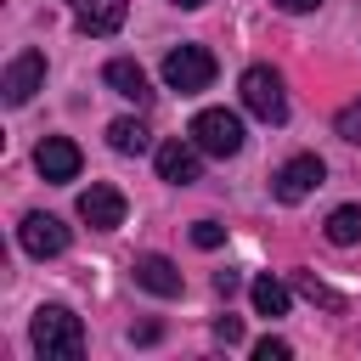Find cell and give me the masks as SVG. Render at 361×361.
<instances>
[{"label": "cell", "instance_id": "cell-1", "mask_svg": "<svg viewBox=\"0 0 361 361\" xmlns=\"http://www.w3.org/2000/svg\"><path fill=\"white\" fill-rule=\"evenodd\" d=\"M28 338H34L39 355H62V361H73V355L85 350V327H79V316H73L68 305H39Z\"/></svg>", "mask_w": 361, "mask_h": 361}, {"label": "cell", "instance_id": "cell-2", "mask_svg": "<svg viewBox=\"0 0 361 361\" xmlns=\"http://www.w3.org/2000/svg\"><path fill=\"white\" fill-rule=\"evenodd\" d=\"M186 135H192L209 158H231V152H243V118L226 113V107H203V113L192 118Z\"/></svg>", "mask_w": 361, "mask_h": 361}, {"label": "cell", "instance_id": "cell-3", "mask_svg": "<svg viewBox=\"0 0 361 361\" xmlns=\"http://www.w3.org/2000/svg\"><path fill=\"white\" fill-rule=\"evenodd\" d=\"M209 79H214V56H209L203 45H175V51L164 56V85H169V90L197 96V90H209Z\"/></svg>", "mask_w": 361, "mask_h": 361}, {"label": "cell", "instance_id": "cell-4", "mask_svg": "<svg viewBox=\"0 0 361 361\" xmlns=\"http://www.w3.org/2000/svg\"><path fill=\"white\" fill-rule=\"evenodd\" d=\"M237 90H243V107H248L254 118H265V124H282V118H288V96H282L276 68H248Z\"/></svg>", "mask_w": 361, "mask_h": 361}, {"label": "cell", "instance_id": "cell-5", "mask_svg": "<svg viewBox=\"0 0 361 361\" xmlns=\"http://www.w3.org/2000/svg\"><path fill=\"white\" fill-rule=\"evenodd\" d=\"M322 175H327L322 158H316V152H299V158H288V164L271 175V192H276L282 203H299V197H310V192L322 186Z\"/></svg>", "mask_w": 361, "mask_h": 361}, {"label": "cell", "instance_id": "cell-6", "mask_svg": "<svg viewBox=\"0 0 361 361\" xmlns=\"http://www.w3.org/2000/svg\"><path fill=\"white\" fill-rule=\"evenodd\" d=\"M17 243H23V254H34V259H56L62 248H68V226L56 220V214H23V226H17Z\"/></svg>", "mask_w": 361, "mask_h": 361}, {"label": "cell", "instance_id": "cell-7", "mask_svg": "<svg viewBox=\"0 0 361 361\" xmlns=\"http://www.w3.org/2000/svg\"><path fill=\"white\" fill-rule=\"evenodd\" d=\"M79 220L96 226V231L124 226V192H118V186H85V192H79Z\"/></svg>", "mask_w": 361, "mask_h": 361}, {"label": "cell", "instance_id": "cell-8", "mask_svg": "<svg viewBox=\"0 0 361 361\" xmlns=\"http://www.w3.org/2000/svg\"><path fill=\"white\" fill-rule=\"evenodd\" d=\"M197 169H203V147H197V141H164V147H158V180L192 186Z\"/></svg>", "mask_w": 361, "mask_h": 361}, {"label": "cell", "instance_id": "cell-9", "mask_svg": "<svg viewBox=\"0 0 361 361\" xmlns=\"http://www.w3.org/2000/svg\"><path fill=\"white\" fill-rule=\"evenodd\" d=\"M79 164H85V158H79V147H73L68 135H45L39 152H34V169H39L45 180H73Z\"/></svg>", "mask_w": 361, "mask_h": 361}, {"label": "cell", "instance_id": "cell-10", "mask_svg": "<svg viewBox=\"0 0 361 361\" xmlns=\"http://www.w3.org/2000/svg\"><path fill=\"white\" fill-rule=\"evenodd\" d=\"M39 85H45V56H39V51H23V56L6 68V102L23 107V102H34Z\"/></svg>", "mask_w": 361, "mask_h": 361}, {"label": "cell", "instance_id": "cell-11", "mask_svg": "<svg viewBox=\"0 0 361 361\" xmlns=\"http://www.w3.org/2000/svg\"><path fill=\"white\" fill-rule=\"evenodd\" d=\"M135 282L147 288V293H158V299H175L180 293V271H175V259H164V254H135Z\"/></svg>", "mask_w": 361, "mask_h": 361}, {"label": "cell", "instance_id": "cell-12", "mask_svg": "<svg viewBox=\"0 0 361 361\" xmlns=\"http://www.w3.org/2000/svg\"><path fill=\"white\" fill-rule=\"evenodd\" d=\"M68 6H73V17H79L85 34H118L124 11H130V0H68Z\"/></svg>", "mask_w": 361, "mask_h": 361}, {"label": "cell", "instance_id": "cell-13", "mask_svg": "<svg viewBox=\"0 0 361 361\" xmlns=\"http://www.w3.org/2000/svg\"><path fill=\"white\" fill-rule=\"evenodd\" d=\"M102 79H107V90H118L124 102H147L152 90H147V73L130 62V56H113L107 68H102Z\"/></svg>", "mask_w": 361, "mask_h": 361}, {"label": "cell", "instance_id": "cell-14", "mask_svg": "<svg viewBox=\"0 0 361 361\" xmlns=\"http://www.w3.org/2000/svg\"><path fill=\"white\" fill-rule=\"evenodd\" d=\"M248 299H254V310H259V316H288V305H293L288 282H276V276H254Z\"/></svg>", "mask_w": 361, "mask_h": 361}, {"label": "cell", "instance_id": "cell-15", "mask_svg": "<svg viewBox=\"0 0 361 361\" xmlns=\"http://www.w3.org/2000/svg\"><path fill=\"white\" fill-rule=\"evenodd\" d=\"M107 141H113V152H130V158H135V152L152 147V130H147L141 118H113V124H107Z\"/></svg>", "mask_w": 361, "mask_h": 361}, {"label": "cell", "instance_id": "cell-16", "mask_svg": "<svg viewBox=\"0 0 361 361\" xmlns=\"http://www.w3.org/2000/svg\"><path fill=\"white\" fill-rule=\"evenodd\" d=\"M327 243H338V248L361 243V209H355V203H344V209L327 214Z\"/></svg>", "mask_w": 361, "mask_h": 361}, {"label": "cell", "instance_id": "cell-17", "mask_svg": "<svg viewBox=\"0 0 361 361\" xmlns=\"http://www.w3.org/2000/svg\"><path fill=\"white\" fill-rule=\"evenodd\" d=\"M192 243H197V248H220V243H226V226H220V220H197V226H192Z\"/></svg>", "mask_w": 361, "mask_h": 361}, {"label": "cell", "instance_id": "cell-18", "mask_svg": "<svg viewBox=\"0 0 361 361\" xmlns=\"http://www.w3.org/2000/svg\"><path fill=\"white\" fill-rule=\"evenodd\" d=\"M338 135H344V141H355V147H361V102H350V107H344V113H338Z\"/></svg>", "mask_w": 361, "mask_h": 361}, {"label": "cell", "instance_id": "cell-19", "mask_svg": "<svg viewBox=\"0 0 361 361\" xmlns=\"http://www.w3.org/2000/svg\"><path fill=\"white\" fill-rule=\"evenodd\" d=\"M299 288H305V293H310L316 305H327V310H338V293H327V288H322L316 276H299Z\"/></svg>", "mask_w": 361, "mask_h": 361}, {"label": "cell", "instance_id": "cell-20", "mask_svg": "<svg viewBox=\"0 0 361 361\" xmlns=\"http://www.w3.org/2000/svg\"><path fill=\"white\" fill-rule=\"evenodd\" d=\"M254 361H288V344L282 338H259L254 344Z\"/></svg>", "mask_w": 361, "mask_h": 361}, {"label": "cell", "instance_id": "cell-21", "mask_svg": "<svg viewBox=\"0 0 361 361\" xmlns=\"http://www.w3.org/2000/svg\"><path fill=\"white\" fill-rule=\"evenodd\" d=\"M214 338H220V344H237V338H243V322H237V316H220V322H214Z\"/></svg>", "mask_w": 361, "mask_h": 361}, {"label": "cell", "instance_id": "cell-22", "mask_svg": "<svg viewBox=\"0 0 361 361\" xmlns=\"http://www.w3.org/2000/svg\"><path fill=\"white\" fill-rule=\"evenodd\" d=\"M271 6H276V11H316L322 0H271Z\"/></svg>", "mask_w": 361, "mask_h": 361}, {"label": "cell", "instance_id": "cell-23", "mask_svg": "<svg viewBox=\"0 0 361 361\" xmlns=\"http://www.w3.org/2000/svg\"><path fill=\"white\" fill-rule=\"evenodd\" d=\"M214 293H237V271H220L214 276Z\"/></svg>", "mask_w": 361, "mask_h": 361}, {"label": "cell", "instance_id": "cell-24", "mask_svg": "<svg viewBox=\"0 0 361 361\" xmlns=\"http://www.w3.org/2000/svg\"><path fill=\"white\" fill-rule=\"evenodd\" d=\"M175 6H186V11H192V6H203V0H175Z\"/></svg>", "mask_w": 361, "mask_h": 361}]
</instances>
